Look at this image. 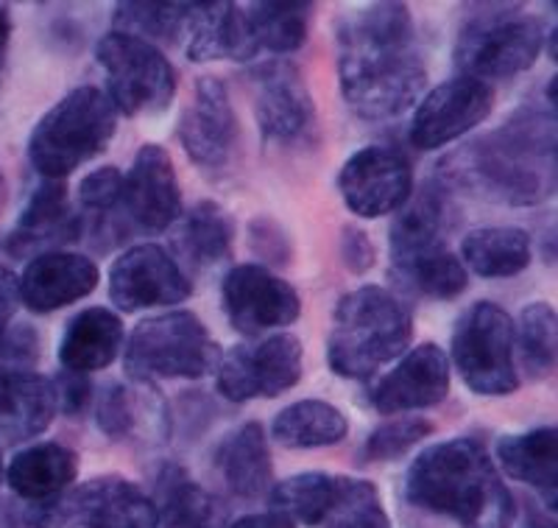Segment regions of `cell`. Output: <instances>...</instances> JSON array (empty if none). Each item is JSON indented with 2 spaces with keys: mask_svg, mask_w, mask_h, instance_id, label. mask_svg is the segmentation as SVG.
I'll use <instances>...</instances> for the list:
<instances>
[{
  "mask_svg": "<svg viewBox=\"0 0 558 528\" xmlns=\"http://www.w3.org/2000/svg\"><path fill=\"white\" fill-rule=\"evenodd\" d=\"M338 82L343 101L363 121H388L413 107L427 68L405 3H372L341 17Z\"/></svg>",
  "mask_w": 558,
  "mask_h": 528,
  "instance_id": "6da1fadb",
  "label": "cell"
},
{
  "mask_svg": "<svg viewBox=\"0 0 558 528\" xmlns=\"http://www.w3.org/2000/svg\"><path fill=\"white\" fill-rule=\"evenodd\" d=\"M436 179L447 191L508 207H531L556 193V109H517L500 129L445 154Z\"/></svg>",
  "mask_w": 558,
  "mask_h": 528,
  "instance_id": "7a4b0ae2",
  "label": "cell"
},
{
  "mask_svg": "<svg viewBox=\"0 0 558 528\" xmlns=\"http://www.w3.org/2000/svg\"><path fill=\"white\" fill-rule=\"evenodd\" d=\"M405 497L416 509L450 517L461 528H511L517 517L514 495L475 436L418 453L405 476Z\"/></svg>",
  "mask_w": 558,
  "mask_h": 528,
  "instance_id": "3957f363",
  "label": "cell"
},
{
  "mask_svg": "<svg viewBox=\"0 0 558 528\" xmlns=\"http://www.w3.org/2000/svg\"><path fill=\"white\" fill-rule=\"evenodd\" d=\"M413 341V313L380 286H363L341 297L332 313L327 361L338 377L366 381L397 361Z\"/></svg>",
  "mask_w": 558,
  "mask_h": 528,
  "instance_id": "277c9868",
  "label": "cell"
},
{
  "mask_svg": "<svg viewBox=\"0 0 558 528\" xmlns=\"http://www.w3.org/2000/svg\"><path fill=\"white\" fill-rule=\"evenodd\" d=\"M118 132V109L98 87H78L39 118L28 137V159L43 179H64L96 159Z\"/></svg>",
  "mask_w": 558,
  "mask_h": 528,
  "instance_id": "5b68a950",
  "label": "cell"
},
{
  "mask_svg": "<svg viewBox=\"0 0 558 528\" xmlns=\"http://www.w3.org/2000/svg\"><path fill=\"white\" fill-rule=\"evenodd\" d=\"M545 45V23L520 7H481L463 20L456 37V68L477 82L511 79L531 71Z\"/></svg>",
  "mask_w": 558,
  "mask_h": 528,
  "instance_id": "8992f818",
  "label": "cell"
},
{
  "mask_svg": "<svg viewBox=\"0 0 558 528\" xmlns=\"http://www.w3.org/2000/svg\"><path fill=\"white\" fill-rule=\"evenodd\" d=\"M221 347L207 325L191 311H171L146 319L129 336L123 367L132 381H198L218 370Z\"/></svg>",
  "mask_w": 558,
  "mask_h": 528,
  "instance_id": "52a82bcc",
  "label": "cell"
},
{
  "mask_svg": "<svg viewBox=\"0 0 558 528\" xmlns=\"http://www.w3.org/2000/svg\"><path fill=\"white\" fill-rule=\"evenodd\" d=\"M514 322L495 302H475L452 331V363L463 383L483 397H506L520 388Z\"/></svg>",
  "mask_w": 558,
  "mask_h": 528,
  "instance_id": "ba28073f",
  "label": "cell"
},
{
  "mask_svg": "<svg viewBox=\"0 0 558 528\" xmlns=\"http://www.w3.org/2000/svg\"><path fill=\"white\" fill-rule=\"evenodd\" d=\"M17 517L28 528H148L154 503L126 478L104 476L51 501L23 503Z\"/></svg>",
  "mask_w": 558,
  "mask_h": 528,
  "instance_id": "9c48e42d",
  "label": "cell"
},
{
  "mask_svg": "<svg viewBox=\"0 0 558 528\" xmlns=\"http://www.w3.org/2000/svg\"><path fill=\"white\" fill-rule=\"evenodd\" d=\"M96 59L107 73V98L118 112H162L177 96V71L157 45L123 32L98 39Z\"/></svg>",
  "mask_w": 558,
  "mask_h": 528,
  "instance_id": "30bf717a",
  "label": "cell"
},
{
  "mask_svg": "<svg viewBox=\"0 0 558 528\" xmlns=\"http://www.w3.org/2000/svg\"><path fill=\"white\" fill-rule=\"evenodd\" d=\"M182 216V188L171 154L157 143H146L134 154V163L123 177L121 202L107 221V232L118 241L129 229L143 232H166Z\"/></svg>",
  "mask_w": 558,
  "mask_h": 528,
  "instance_id": "8fae6325",
  "label": "cell"
},
{
  "mask_svg": "<svg viewBox=\"0 0 558 528\" xmlns=\"http://www.w3.org/2000/svg\"><path fill=\"white\" fill-rule=\"evenodd\" d=\"M254 84V115L263 141L277 148L313 146L318 137L316 104L305 76L288 59H268L248 73Z\"/></svg>",
  "mask_w": 558,
  "mask_h": 528,
  "instance_id": "7c38bea8",
  "label": "cell"
},
{
  "mask_svg": "<svg viewBox=\"0 0 558 528\" xmlns=\"http://www.w3.org/2000/svg\"><path fill=\"white\" fill-rule=\"evenodd\" d=\"M218 392L232 403L271 400L296 386L305 372V350L291 333L232 347L218 363Z\"/></svg>",
  "mask_w": 558,
  "mask_h": 528,
  "instance_id": "4fadbf2b",
  "label": "cell"
},
{
  "mask_svg": "<svg viewBox=\"0 0 558 528\" xmlns=\"http://www.w3.org/2000/svg\"><path fill=\"white\" fill-rule=\"evenodd\" d=\"M191 293V274L157 243H137L109 266V300L123 313L179 305Z\"/></svg>",
  "mask_w": 558,
  "mask_h": 528,
  "instance_id": "5bb4252c",
  "label": "cell"
},
{
  "mask_svg": "<svg viewBox=\"0 0 558 528\" xmlns=\"http://www.w3.org/2000/svg\"><path fill=\"white\" fill-rule=\"evenodd\" d=\"M338 191L355 216H391L413 193L411 159L402 148L388 146V143L361 148L341 166Z\"/></svg>",
  "mask_w": 558,
  "mask_h": 528,
  "instance_id": "9a60e30c",
  "label": "cell"
},
{
  "mask_svg": "<svg viewBox=\"0 0 558 528\" xmlns=\"http://www.w3.org/2000/svg\"><path fill=\"white\" fill-rule=\"evenodd\" d=\"M221 302L229 325L243 336L288 327L302 313L296 288L260 263L229 268L221 283Z\"/></svg>",
  "mask_w": 558,
  "mask_h": 528,
  "instance_id": "2e32d148",
  "label": "cell"
},
{
  "mask_svg": "<svg viewBox=\"0 0 558 528\" xmlns=\"http://www.w3.org/2000/svg\"><path fill=\"white\" fill-rule=\"evenodd\" d=\"M495 109V89L470 76L438 84L413 112L408 141L418 152H436L481 127Z\"/></svg>",
  "mask_w": 558,
  "mask_h": 528,
  "instance_id": "e0dca14e",
  "label": "cell"
},
{
  "mask_svg": "<svg viewBox=\"0 0 558 528\" xmlns=\"http://www.w3.org/2000/svg\"><path fill=\"white\" fill-rule=\"evenodd\" d=\"M179 143L198 168L218 171L229 163L238 141V118L229 101L227 84L216 76L196 82L193 101L184 107L179 121Z\"/></svg>",
  "mask_w": 558,
  "mask_h": 528,
  "instance_id": "ac0fdd59",
  "label": "cell"
},
{
  "mask_svg": "<svg viewBox=\"0 0 558 528\" xmlns=\"http://www.w3.org/2000/svg\"><path fill=\"white\" fill-rule=\"evenodd\" d=\"M84 236V216L73 211L64 179H43L28 196L9 236V255L37 257L76 243Z\"/></svg>",
  "mask_w": 558,
  "mask_h": 528,
  "instance_id": "d6986e66",
  "label": "cell"
},
{
  "mask_svg": "<svg viewBox=\"0 0 558 528\" xmlns=\"http://www.w3.org/2000/svg\"><path fill=\"white\" fill-rule=\"evenodd\" d=\"M450 395V358L436 344H418L400 358L388 375L372 388V406L380 415L422 411Z\"/></svg>",
  "mask_w": 558,
  "mask_h": 528,
  "instance_id": "ffe728a7",
  "label": "cell"
},
{
  "mask_svg": "<svg viewBox=\"0 0 558 528\" xmlns=\"http://www.w3.org/2000/svg\"><path fill=\"white\" fill-rule=\"evenodd\" d=\"M98 266L78 252H43L32 257L17 280L20 302L34 313H53L84 300L98 288Z\"/></svg>",
  "mask_w": 558,
  "mask_h": 528,
  "instance_id": "44dd1931",
  "label": "cell"
},
{
  "mask_svg": "<svg viewBox=\"0 0 558 528\" xmlns=\"http://www.w3.org/2000/svg\"><path fill=\"white\" fill-rule=\"evenodd\" d=\"M458 224L456 204L450 191L441 182H427L422 191L411 193L405 204L397 211L391 224V261L425 255L436 249H447L450 232Z\"/></svg>",
  "mask_w": 558,
  "mask_h": 528,
  "instance_id": "7402d4cb",
  "label": "cell"
},
{
  "mask_svg": "<svg viewBox=\"0 0 558 528\" xmlns=\"http://www.w3.org/2000/svg\"><path fill=\"white\" fill-rule=\"evenodd\" d=\"M57 388L39 372H0V436L9 445L28 442L57 420Z\"/></svg>",
  "mask_w": 558,
  "mask_h": 528,
  "instance_id": "603a6c76",
  "label": "cell"
},
{
  "mask_svg": "<svg viewBox=\"0 0 558 528\" xmlns=\"http://www.w3.org/2000/svg\"><path fill=\"white\" fill-rule=\"evenodd\" d=\"M123 350V322L109 308H84L70 319L59 341V363L64 372L89 375L107 370Z\"/></svg>",
  "mask_w": 558,
  "mask_h": 528,
  "instance_id": "cb8c5ba5",
  "label": "cell"
},
{
  "mask_svg": "<svg viewBox=\"0 0 558 528\" xmlns=\"http://www.w3.org/2000/svg\"><path fill=\"white\" fill-rule=\"evenodd\" d=\"M213 461L232 495L254 501L274 487L271 453L260 422H243L241 428L227 433L218 442Z\"/></svg>",
  "mask_w": 558,
  "mask_h": 528,
  "instance_id": "d4e9b609",
  "label": "cell"
},
{
  "mask_svg": "<svg viewBox=\"0 0 558 528\" xmlns=\"http://www.w3.org/2000/svg\"><path fill=\"white\" fill-rule=\"evenodd\" d=\"M78 476V453L59 442H39L12 458L3 481L26 503H43L62 495Z\"/></svg>",
  "mask_w": 558,
  "mask_h": 528,
  "instance_id": "484cf974",
  "label": "cell"
},
{
  "mask_svg": "<svg viewBox=\"0 0 558 528\" xmlns=\"http://www.w3.org/2000/svg\"><path fill=\"white\" fill-rule=\"evenodd\" d=\"M187 37H191L187 57L193 62H213V59L248 62L260 53L248 32L246 9L238 3H198Z\"/></svg>",
  "mask_w": 558,
  "mask_h": 528,
  "instance_id": "4316f807",
  "label": "cell"
},
{
  "mask_svg": "<svg viewBox=\"0 0 558 528\" xmlns=\"http://www.w3.org/2000/svg\"><path fill=\"white\" fill-rule=\"evenodd\" d=\"M497 461L520 484L545 497L550 512L556 509L558 481V431L556 425L531 428L525 433H506L497 442Z\"/></svg>",
  "mask_w": 558,
  "mask_h": 528,
  "instance_id": "83f0119b",
  "label": "cell"
},
{
  "mask_svg": "<svg viewBox=\"0 0 558 528\" xmlns=\"http://www.w3.org/2000/svg\"><path fill=\"white\" fill-rule=\"evenodd\" d=\"M173 249L179 261L191 272L216 268L232 255L235 243V221L218 202H198L191 211L177 218L173 229ZM179 263V266H182Z\"/></svg>",
  "mask_w": 558,
  "mask_h": 528,
  "instance_id": "f1b7e54d",
  "label": "cell"
},
{
  "mask_svg": "<svg viewBox=\"0 0 558 528\" xmlns=\"http://www.w3.org/2000/svg\"><path fill=\"white\" fill-rule=\"evenodd\" d=\"M154 520L148 528H218L216 501L179 465H166L157 476Z\"/></svg>",
  "mask_w": 558,
  "mask_h": 528,
  "instance_id": "f546056e",
  "label": "cell"
},
{
  "mask_svg": "<svg viewBox=\"0 0 558 528\" xmlns=\"http://www.w3.org/2000/svg\"><path fill=\"white\" fill-rule=\"evenodd\" d=\"M531 257V236L520 227H483L461 241V263L486 280L517 277Z\"/></svg>",
  "mask_w": 558,
  "mask_h": 528,
  "instance_id": "4dcf8cb0",
  "label": "cell"
},
{
  "mask_svg": "<svg viewBox=\"0 0 558 528\" xmlns=\"http://www.w3.org/2000/svg\"><path fill=\"white\" fill-rule=\"evenodd\" d=\"M271 436L279 447H288V451L330 447L347 440L349 420L332 403L299 400L274 417Z\"/></svg>",
  "mask_w": 558,
  "mask_h": 528,
  "instance_id": "1f68e13d",
  "label": "cell"
},
{
  "mask_svg": "<svg viewBox=\"0 0 558 528\" xmlns=\"http://www.w3.org/2000/svg\"><path fill=\"white\" fill-rule=\"evenodd\" d=\"M391 277L402 291L427 300H456L470 286V272L450 247L405 261H391Z\"/></svg>",
  "mask_w": 558,
  "mask_h": 528,
  "instance_id": "d6a6232c",
  "label": "cell"
},
{
  "mask_svg": "<svg viewBox=\"0 0 558 528\" xmlns=\"http://www.w3.org/2000/svg\"><path fill=\"white\" fill-rule=\"evenodd\" d=\"M338 490H341V476L299 472L274 484L268 490V501H271V512L291 520L296 528H322L336 503Z\"/></svg>",
  "mask_w": 558,
  "mask_h": 528,
  "instance_id": "836d02e7",
  "label": "cell"
},
{
  "mask_svg": "<svg viewBox=\"0 0 558 528\" xmlns=\"http://www.w3.org/2000/svg\"><path fill=\"white\" fill-rule=\"evenodd\" d=\"M248 32L257 51L293 53L307 43L313 3L299 0H263L246 9Z\"/></svg>",
  "mask_w": 558,
  "mask_h": 528,
  "instance_id": "e575fe53",
  "label": "cell"
},
{
  "mask_svg": "<svg viewBox=\"0 0 558 528\" xmlns=\"http://www.w3.org/2000/svg\"><path fill=\"white\" fill-rule=\"evenodd\" d=\"M556 311L547 302H533L522 311L520 327H514L517 370H525L531 381H542L556 370L558 347Z\"/></svg>",
  "mask_w": 558,
  "mask_h": 528,
  "instance_id": "d590c367",
  "label": "cell"
},
{
  "mask_svg": "<svg viewBox=\"0 0 558 528\" xmlns=\"http://www.w3.org/2000/svg\"><path fill=\"white\" fill-rule=\"evenodd\" d=\"M198 3H118L114 32L132 34L146 43H177L191 32Z\"/></svg>",
  "mask_w": 558,
  "mask_h": 528,
  "instance_id": "8d00e7d4",
  "label": "cell"
},
{
  "mask_svg": "<svg viewBox=\"0 0 558 528\" xmlns=\"http://www.w3.org/2000/svg\"><path fill=\"white\" fill-rule=\"evenodd\" d=\"M322 528H391V520L372 481L341 476V490Z\"/></svg>",
  "mask_w": 558,
  "mask_h": 528,
  "instance_id": "74e56055",
  "label": "cell"
},
{
  "mask_svg": "<svg viewBox=\"0 0 558 528\" xmlns=\"http://www.w3.org/2000/svg\"><path fill=\"white\" fill-rule=\"evenodd\" d=\"M433 431L436 425L425 417H397L368 433L361 456L363 461H393V458L408 456L418 442L433 436Z\"/></svg>",
  "mask_w": 558,
  "mask_h": 528,
  "instance_id": "f35d334b",
  "label": "cell"
},
{
  "mask_svg": "<svg viewBox=\"0 0 558 528\" xmlns=\"http://www.w3.org/2000/svg\"><path fill=\"white\" fill-rule=\"evenodd\" d=\"M121 188H123V173L114 166H104L89 171L87 177L78 182V207H82L84 221L96 218L93 227L109 221L118 211L121 202Z\"/></svg>",
  "mask_w": 558,
  "mask_h": 528,
  "instance_id": "ab89813d",
  "label": "cell"
},
{
  "mask_svg": "<svg viewBox=\"0 0 558 528\" xmlns=\"http://www.w3.org/2000/svg\"><path fill=\"white\" fill-rule=\"evenodd\" d=\"M96 422L112 442L132 436L140 422V408L123 383H109V386L101 388L96 403Z\"/></svg>",
  "mask_w": 558,
  "mask_h": 528,
  "instance_id": "60d3db41",
  "label": "cell"
},
{
  "mask_svg": "<svg viewBox=\"0 0 558 528\" xmlns=\"http://www.w3.org/2000/svg\"><path fill=\"white\" fill-rule=\"evenodd\" d=\"M248 249L257 261L268 263V266H288L293 257V243L286 227L274 221L271 216H257L248 221Z\"/></svg>",
  "mask_w": 558,
  "mask_h": 528,
  "instance_id": "b9f144b4",
  "label": "cell"
},
{
  "mask_svg": "<svg viewBox=\"0 0 558 528\" xmlns=\"http://www.w3.org/2000/svg\"><path fill=\"white\" fill-rule=\"evenodd\" d=\"M39 333L32 325H17L0 336V372H34L39 361Z\"/></svg>",
  "mask_w": 558,
  "mask_h": 528,
  "instance_id": "7bdbcfd3",
  "label": "cell"
},
{
  "mask_svg": "<svg viewBox=\"0 0 558 528\" xmlns=\"http://www.w3.org/2000/svg\"><path fill=\"white\" fill-rule=\"evenodd\" d=\"M53 388H57V406L64 417H82L93 400V383L87 375L62 372L53 381Z\"/></svg>",
  "mask_w": 558,
  "mask_h": 528,
  "instance_id": "ee69618b",
  "label": "cell"
},
{
  "mask_svg": "<svg viewBox=\"0 0 558 528\" xmlns=\"http://www.w3.org/2000/svg\"><path fill=\"white\" fill-rule=\"evenodd\" d=\"M341 261L352 274H366L377 263L375 243L361 227L347 224L341 229Z\"/></svg>",
  "mask_w": 558,
  "mask_h": 528,
  "instance_id": "f6af8a7d",
  "label": "cell"
},
{
  "mask_svg": "<svg viewBox=\"0 0 558 528\" xmlns=\"http://www.w3.org/2000/svg\"><path fill=\"white\" fill-rule=\"evenodd\" d=\"M20 305L17 293V277H14L9 268L0 266V336L9 331L12 325V316Z\"/></svg>",
  "mask_w": 558,
  "mask_h": 528,
  "instance_id": "bcb514c9",
  "label": "cell"
},
{
  "mask_svg": "<svg viewBox=\"0 0 558 528\" xmlns=\"http://www.w3.org/2000/svg\"><path fill=\"white\" fill-rule=\"evenodd\" d=\"M229 528H296L291 520H286L277 512H263V515H243L238 517Z\"/></svg>",
  "mask_w": 558,
  "mask_h": 528,
  "instance_id": "7dc6e473",
  "label": "cell"
},
{
  "mask_svg": "<svg viewBox=\"0 0 558 528\" xmlns=\"http://www.w3.org/2000/svg\"><path fill=\"white\" fill-rule=\"evenodd\" d=\"M9 39H12V14H9L7 7H0V64H3V57H7Z\"/></svg>",
  "mask_w": 558,
  "mask_h": 528,
  "instance_id": "c3c4849f",
  "label": "cell"
},
{
  "mask_svg": "<svg viewBox=\"0 0 558 528\" xmlns=\"http://www.w3.org/2000/svg\"><path fill=\"white\" fill-rule=\"evenodd\" d=\"M522 528H556V526H553V520H547V517H542L539 512L527 509L525 526H522Z\"/></svg>",
  "mask_w": 558,
  "mask_h": 528,
  "instance_id": "681fc988",
  "label": "cell"
},
{
  "mask_svg": "<svg viewBox=\"0 0 558 528\" xmlns=\"http://www.w3.org/2000/svg\"><path fill=\"white\" fill-rule=\"evenodd\" d=\"M3 193H7V182H3V173H0V202H3Z\"/></svg>",
  "mask_w": 558,
  "mask_h": 528,
  "instance_id": "f907efd6",
  "label": "cell"
},
{
  "mask_svg": "<svg viewBox=\"0 0 558 528\" xmlns=\"http://www.w3.org/2000/svg\"><path fill=\"white\" fill-rule=\"evenodd\" d=\"M3 470H7V467H3V456H0V484H3Z\"/></svg>",
  "mask_w": 558,
  "mask_h": 528,
  "instance_id": "816d5d0a",
  "label": "cell"
}]
</instances>
